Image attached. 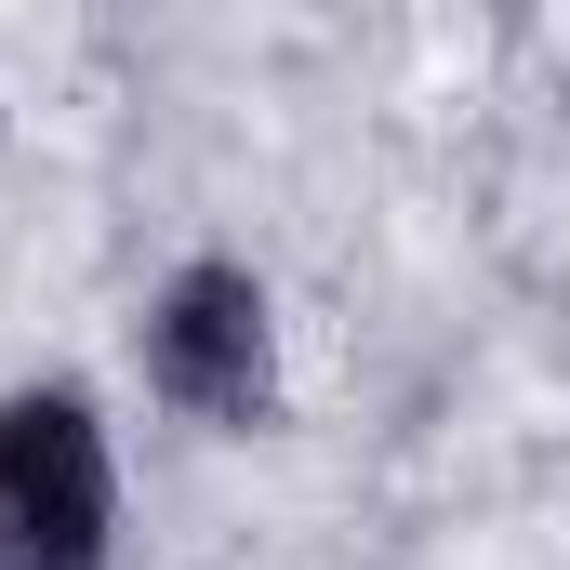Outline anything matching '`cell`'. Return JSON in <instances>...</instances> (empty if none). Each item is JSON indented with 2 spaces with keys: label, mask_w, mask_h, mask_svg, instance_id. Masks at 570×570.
I'll return each mask as SVG.
<instances>
[{
  "label": "cell",
  "mask_w": 570,
  "mask_h": 570,
  "mask_svg": "<svg viewBox=\"0 0 570 570\" xmlns=\"http://www.w3.org/2000/svg\"><path fill=\"white\" fill-rule=\"evenodd\" d=\"M146 385L186 425H266L279 412V318L253 266H186L146 305Z\"/></svg>",
  "instance_id": "2"
},
{
  "label": "cell",
  "mask_w": 570,
  "mask_h": 570,
  "mask_svg": "<svg viewBox=\"0 0 570 570\" xmlns=\"http://www.w3.org/2000/svg\"><path fill=\"white\" fill-rule=\"evenodd\" d=\"M120 531V464L80 385H13L0 399V570H107Z\"/></svg>",
  "instance_id": "1"
}]
</instances>
